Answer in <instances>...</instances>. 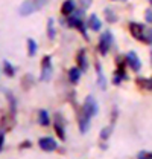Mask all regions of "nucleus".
<instances>
[{"mask_svg":"<svg viewBox=\"0 0 152 159\" xmlns=\"http://www.w3.org/2000/svg\"><path fill=\"white\" fill-rule=\"evenodd\" d=\"M129 29H131V34L137 40L145 41V39H146V29L143 28V25H140V23H131Z\"/></svg>","mask_w":152,"mask_h":159,"instance_id":"nucleus-6","label":"nucleus"},{"mask_svg":"<svg viewBox=\"0 0 152 159\" xmlns=\"http://www.w3.org/2000/svg\"><path fill=\"white\" fill-rule=\"evenodd\" d=\"M88 28L93 29V31H99L100 29V20L97 19L95 14L90 16V19H88Z\"/></svg>","mask_w":152,"mask_h":159,"instance_id":"nucleus-16","label":"nucleus"},{"mask_svg":"<svg viewBox=\"0 0 152 159\" xmlns=\"http://www.w3.org/2000/svg\"><path fill=\"white\" fill-rule=\"evenodd\" d=\"M79 78H81V69L79 67H72L69 70V80H70V83L76 84L79 81Z\"/></svg>","mask_w":152,"mask_h":159,"instance_id":"nucleus-8","label":"nucleus"},{"mask_svg":"<svg viewBox=\"0 0 152 159\" xmlns=\"http://www.w3.org/2000/svg\"><path fill=\"white\" fill-rule=\"evenodd\" d=\"M76 60H78V66H79V69H81V70H85V69H87V61H85V51H81V52L78 54Z\"/></svg>","mask_w":152,"mask_h":159,"instance_id":"nucleus-17","label":"nucleus"},{"mask_svg":"<svg viewBox=\"0 0 152 159\" xmlns=\"http://www.w3.org/2000/svg\"><path fill=\"white\" fill-rule=\"evenodd\" d=\"M82 113H84L85 116H88V118L96 116V113H97V101L95 99V97L88 95V97L85 98L84 106H82Z\"/></svg>","mask_w":152,"mask_h":159,"instance_id":"nucleus-2","label":"nucleus"},{"mask_svg":"<svg viewBox=\"0 0 152 159\" xmlns=\"http://www.w3.org/2000/svg\"><path fill=\"white\" fill-rule=\"evenodd\" d=\"M47 35H49V39H55V28H53L52 19H49V21H47Z\"/></svg>","mask_w":152,"mask_h":159,"instance_id":"nucleus-20","label":"nucleus"},{"mask_svg":"<svg viewBox=\"0 0 152 159\" xmlns=\"http://www.w3.org/2000/svg\"><path fill=\"white\" fill-rule=\"evenodd\" d=\"M97 84H99V87L100 89H107V81H105V75H103V72H102V67L97 64Z\"/></svg>","mask_w":152,"mask_h":159,"instance_id":"nucleus-12","label":"nucleus"},{"mask_svg":"<svg viewBox=\"0 0 152 159\" xmlns=\"http://www.w3.org/2000/svg\"><path fill=\"white\" fill-rule=\"evenodd\" d=\"M55 132L58 133V138L59 139H65V132H64V125L61 124V119L57 116V119H55Z\"/></svg>","mask_w":152,"mask_h":159,"instance_id":"nucleus-15","label":"nucleus"},{"mask_svg":"<svg viewBox=\"0 0 152 159\" xmlns=\"http://www.w3.org/2000/svg\"><path fill=\"white\" fill-rule=\"evenodd\" d=\"M111 43H113V37H111V34H110L108 31L100 35V40H99V51H100L102 55H107V54H108Z\"/></svg>","mask_w":152,"mask_h":159,"instance_id":"nucleus-3","label":"nucleus"},{"mask_svg":"<svg viewBox=\"0 0 152 159\" xmlns=\"http://www.w3.org/2000/svg\"><path fill=\"white\" fill-rule=\"evenodd\" d=\"M46 0H27L20 6V14L21 16H29L32 12H35L37 9L41 8V5H44Z\"/></svg>","mask_w":152,"mask_h":159,"instance_id":"nucleus-1","label":"nucleus"},{"mask_svg":"<svg viewBox=\"0 0 152 159\" xmlns=\"http://www.w3.org/2000/svg\"><path fill=\"white\" fill-rule=\"evenodd\" d=\"M113 133V127H105L102 132H100V139H103V141H107V139L110 138V135Z\"/></svg>","mask_w":152,"mask_h":159,"instance_id":"nucleus-21","label":"nucleus"},{"mask_svg":"<svg viewBox=\"0 0 152 159\" xmlns=\"http://www.w3.org/2000/svg\"><path fill=\"white\" fill-rule=\"evenodd\" d=\"M3 72H5V75H8V77H14V75H15V67H14L8 60H3Z\"/></svg>","mask_w":152,"mask_h":159,"instance_id":"nucleus-11","label":"nucleus"},{"mask_svg":"<svg viewBox=\"0 0 152 159\" xmlns=\"http://www.w3.org/2000/svg\"><path fill=\"white\" fill-rule=\"evenodd\" d=\"M43 69H41V81H49L50 77H52V60L49 55H46L43 58V63H41Z\"/></svg>","mask_w":152,"mask_h":159,"instance_id":"nucleus-4","label":"nucleus"},{"mask_svg":"<svg viewBox=\"0 0 152 159\" xmlns=\"http://www.w3.org/2000/svg\"><path fill=\"white\" fill-rule=\"evenodd\" d=\"M21 147H31V142L27 141V142H24V144H21Z\"/></svg>","mask_w":152,"mask_h":159,"instance_id":"nucleus-29","label":"nucleus"},{"mask_svg":"<svg viewBox=\"0 0 152 159\" xmlns=\"http://www.w3.org/2000/svg\"><path fill=\"white\" fill-rule=\"evenodd\" d=\"M79 129H81V133H87V130L90 129V118L85 116L84 113L79 118Z\"/></svg>","mask_w":152,"mask_h":159,"instance_id":"nucleus-9","label":"nucleus"},{"mask_svg":"<svg viewBox=\"0 0 152 159\" xmlns=\"http://www.w3.org/2000/svg\"><path fill=\"white\" fill-rule=\"evenodd\" d=\"M81 3H82V6H84V8H87V6L91 3V0H81Z\"/></svg>","mask_w":152,"mask_h":159,"instance_id":"nucleus-27","label":"nucleus"},{"mask_svg":"<svg viewBox=\"0 0 152 159\" xmlns=\"http://www.w3.org/2000/svg\"><path fill=\"white\" fill-rule=\"evenodd\" d=\"M38 122L41 124V125H49L50 124V116H49V113H47V110H40L38 112Z\"/></svg>","mask_w":152,"mask_h":159,"instance_id":"nucleus-10","label":"nucleus"},{"mask_svg":"<svg viewBox=\"0 0 152 159\" xmlns=\"http://www.w3.org/2000/svg\"><path fill=\"white\" fill-rule=\"evenodd\" d=\"M146 20H148L149 23H152V9H148V11H146Z\"/></svg>","mask_w":152,"mask_h":159,"instance_id":"nucleus-26","label":"nucleus"},{"mask_svg":"<svg viewBox=\"0 0 152 159\" xmlns=\"http://www.w3.org/2000/svg\"><path fill=\"white\" fill-rule=\"evenodd\" d=\"M125 60H126V63L129 64V67L133 69V70H140L141 69V61H140V58L137 57V54L135 52H128L126 54V57H125Z\"/></svg>","mask_w":152,"mask_h":159,"instance_id":"nucleus-7","label":"nucleus"},{"mask_svg":"<svg viewBox=\"0 0 152 159\" xmlns=\"http://www.w3.org/2000/svg\"><path fill=\"white\" fill-rule=\"evenodd\" d=\"M140 84L145 87V89H149V90H152V78H140Z\"/></svg>","mask_w":152,"mask_h":159,"instance_id":"nucleus-22","label":"nucleus"},{"mask_svg":"<svg viewBox=\"0 0 152 159\" xmlns=\"http://www.w3.org/2000/svg\"><path fill=\"white\" fill-rule=\"evenodd\" d=\"M123 80H128V75H126V74L123 72V69L120 67V69L117 70V74L114 75V80H113V83H114V84H116V86H119V84H120V83H122Z\"/></svg>","mask_w":152,"mask_h":159,"instance_id":"nucleus-18","label":"nucleus"},{"mask_svg":"<svg viewBox=\"0 0 152 159\" xmlns=\"http://www.w3.org/2000/svg\"><path fill=\"white\" fill-rule=\"evenodd\" d=\"M35 52H37V43H35V40L27 39V54H29V57H34Z\"/></svg>","mask_w":152,"mask_h":159,"instance_id":"nucleus-19","label":"nucleus"},{"mask_svg":"<svg viewBox=\"0 0 152 159\" xmlns=\"http://www.w3.org/2000/svg\"><path fill=\"white\" fill-rule=\"evenodd\" d=\"M38 145H40V148H41V150H44V152H53V150H57L58 148V142L52 138V136L40 138Z\"/></svg>","mask_w":152,"mask_h":159,"instance_id":"nucleus-5","label":"nucleus"},{"mask_svg":"<svg viewBox=\"0 0 152 159\" xmlns=\"http://www.w3.org/2000/svg\"><path fill=\"white\" fill-rule=\"evenodd\" d=\"M105 14H107V17H108V21H116V16L111 14V11H110V9H107V11H105Z\"/></svg>","mask_w":152,"mask_h":159,"instance_id":"nucleus-25","label":"nucleus"},{"mask_svg":"<svg viewBox=\"0 0 152 159\" xmlns=\"http://www.w3.org/2000/svg\"><path fill=\"white\" fill-rule=\"evenodd\" d=\"M137 159H152V153L151 152H140L137 155Z\"/></svg>","mask_w":152,"mask_h":159,"instance_id":"nucleus-23","label":"nucleus"},{"mask_svg":"<svg viewBox=\"0 0 152 159\" xmlns=\"http://www.w3.org/2000/svg\"><path fill=\"white\" fill-rule=\"evenodd\" d=\"M145 43L152 44V29H146V39H145Z\"/></svg>","mask_w":152,"mask_h":159,"instance_id":"nucleus-24","label":"nucleus"},{"mask_svg":"<svg viewBox=\"0 0 152 159\" xmlns=\"http://www.w3.org/2000/svg\"><path fill=\"white\" fill-rule=\"evenodd\" d=\"M151 3H152V0H151Z\"/></svg>","mask_w":152,"mask_h":159,"instance_id":"nucleus-30","label":"nucleus"},{"mask_svg":"<svg viewBox=\"0 0 152 159\" xmlns=\"http://www.w3.org/2000/svg\"><path fill=\"white\" fill-rule=\"evenodd\" d=\"M5 95H6V98L9 101V109H11V113L14 115L15 113V110H17V101H15V97L9 92V90H6L5 92Z\"/></svg>","mask_w":152,"mask_h":159,"instance_id":"nucleus-13","label":"nucleus"},{"mask_svg":"<svg viewBox=\"0 0 152 159\" xmlns=\"http://www.w3.org/2000/svg\"><path fill=\"white\" fill-rule=\"evenodd\" d=\"M73 9H75V3H73V0H65V2L62 3V8H61L62 14L69 16V14L73 12Z\"/></svg>","mask_w":152,"mask_h":159,"instance_id":"nucleus-14","label":"nucleus"},{"mask_svg":"<svg viewBox=\"0 0 152 159\" xmlns=\"http://www.w3.org/2000/svg\"><path fill=\"white\" fill-rule=\"evenodd\" d=\"M3 142H5V136H3V133H0V150L3 148Z\"/></svg>","mask_w":152,"mask_h":159,"instance_id":"nucleus-28","label":"nucleus"}]
</instances>
